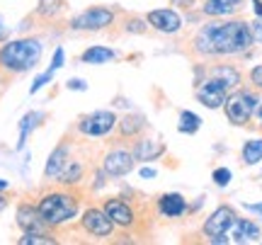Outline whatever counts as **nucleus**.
Wrapping results in <instances>:
<instances>
[{
    "label": "nucleus",
    "instance_id": "0eeeda50",
    "mask_svg": "<svg viewBox=\"0 0 262 245\" xmlns=\"http://www.w3.org/2000/svg\"><path fill=\"white\" fill-rule=\"evenodd\" d=\"M228 93H231V90H228L221 80H216V78H211V76H206L204 80L196 83V100L204 104V107H209V109L224 107Z\"/></svg>",
    "mask_w": 262,
    "mask_h": 245
},
{
    "label": "nucleus",
    "instance_id": "4468645a",
    "mask_svg": "<svg viewBox=\"0 0 262 245\" xmlns=\"http://www.w3.org/2000/svg\"><path fill=\"white\" fill-rule=\"evenodd\" d=\"M68 161H71V146L63 141V143H58L56 148L51 151V155H49L47 168H44V180L54 182V180L61 175V170L66 168V163Z\"/></svg>",
    "mask_w": 262,
    "mask_h": 245
},
{
    "label": "nucleus",
    "instance_id": "a19ab883",
    "mask_svg": "<svg viewBox=\"0 0 262 245\" xmlns=\"http://www.w3.org/2000/svg\"><path fill=\"white\" fill-rule=\"evenodd\" d=\"M5 37V25H3V19H0V39Z\"/></svg>",
    "mask_w": 262,
    "mask_h": 245
},
{
    "label": "nucleus",
    "instance_id": "a211bd4d",
    "mask_svg": "<svg viewBox=\"0 0 262 245\" xmlns=\"http://www.w3.org/2000/svg\"><path fill=\"white\" fill-rule=\"evenodd\" d=\"M245 0H206L204 3V15L209 17H226V15H233L243 8Z\"/></svg>",
    "mask_w": 262,
    "mask_h": 245
},
{
    "label": "nucleus",
    "instance_id": "cd10ccee",
    "mask_svg": "<svg viewBox=\"0 0 262 245\" xmlns=\"http://www.w3.org/2000/svg\"><path fill=\"white\" fill-rule=\"evenodd\" d=\"M148 27L150 25L146 22V19H139V17H126L124 19V29H126V32H134V34H143Z\"/></svg>",
    "mask_w": 262,
    "mask_h": 245
},
{
    "label": "nucleus",
    "instance_id": "58836bf2",
    "mask_svg": "<svg viewBox=\"0 0 262 245\" xmlns=\"http://www.w3.org/2000/svg\"><path fill=\"white\" fill-rule=\"evenodd\" d=\"M257 122H260V126H262V97H260V104H257Z\"/></svg>",
    "mask_w": 262,
    "mask_h": 245
},
{
    "label": "nucleus",
    "instance_id": "c756f323",
    "mask_svg": "<svg viewBox=\"0 0 262 245\" xmlns=\"http://www.w3.org/2000/svg\"><path fill=\"white\" fill-rule=\"evenodd\" d=\"M51 78H54V71H47V73H41L39 78H34V83H32V87H29V93H32V95L39 93V90H41V87H44Z\"/></svg>",
    "mask_w": 262,
    "mask_h": 245
},
{
    "label": "nucleus",
    "instance_id": "2eb2a0df",
    "mask_svg": "<svg viewBox=\"0 0 262 245\" xmlns=\"http://www.w3.org/2000/svg\"><path fill=\"white\" fill-rule=\"evenodd\" d=\"M131 153H134V161L150 163V161H158L160 155L165 153V146L160 141H153V139H139L131 146Z\"/></svg>",
    "mask_w": 262,
    "mask_h": 245
},
{
    "label": "nucleus",
    "instance_id": "4be33fe9",
    "mask_svg": "<svg viewBox=\"0 0 262 245\" xmlns=\"http://www.w3.org/2000/svg\"><path fill=\"white\" fill-rule=\"evenodd\" d=\"M83 172H85V168L80 161H68L66 168L61 170V175L56 177V182L63 185V187H73V185H78L83 180Z\"/></svg>",
    "mask_w": 262,
    "mask_h": 245
},
{
    "label": "nucleus",
    "instance_id": "423d86ee",
    "mask_svg": "<svg viewBox=\"0 0 262 245\" xmlns=\"http://www.w3.org/2000/svg\"><path fill=\"white\" fill-rule=\"evenodd\" d=\"M117 114L110 109H97L93 114H85L83 119L78 122V131L88 136V139H97V136H107L117 126Z\"/></svg>",
    "mask_w": 262,
    "mask_h": 245
},
{
    "label": "nucleus",
    "instance_id": "20e7f679",
    "mask_svg": "<svg viewBox=\"0 0 262 245\" xmlns=\"http://www.w3.org/2000/svg\"><path fill=\"white\" fill-rule=\"evenodd\" d=\"M257 104H260L257 90L235 87L233 93H228V97H226V102H224L226 119L233 124V126H245V124L250 122V117L257 112Z\"/></svg>",
    "mask_w": 262,
    "mask_h": 245
},
{
    "label": "nucleus",
    "instance_id": "aec40b11",
    "mask_svg": "<svg viewBox=\"0 0 262 245\" xmlns=\"http://www.w3.org/2000/svg\"><path fill=\"white\" fill-rule=\"evenodd\" d=\"M260 238V228L250 218H235L233 224V240L235 243H253Z\"/></svg>",
    "mask_w": 262,
    "mask_h": 245
},
{
    "label": "nucleus",
    "instance_id": "412c9836",
    "mask_svg": "<svg viewBox=\"0 0 262 245\" xmlns=\"http://www.w3.org/2000/svg\"><path fill=\"white\" fill-rule=\"evenodd\" d=\"M114 58H117V51H114V49H107V47H90L80 54V61H83V63H90V66H102V63H110Z\"/></svg>",
    "mask_w": 262,
    "mask_h": 245
},
{
    "label": "nucleus",
    "instance_id": "7ed1b4c3",
    "mask_svg": "<svg viewBox=\"0 0 262 245\" xmlns=\"http://www.w3.org/2000/svg\"><path fill=\"white\" fill-rule=\"evenodd\" d=\"M41 58V41L34 37H22L5 41L0 47V71H5L10 76L27 73L39 63Z\"/></svg>",
    "mask_w": 262,
    "mask_h": 245
},
{
    "label": "nucleus",
    "instance_id": "f3484780",
    "mask_svg": "<svg viewBox=\"0 0 262 245\" xmlns=\"http://www.w3.org/2000/svg\"><path fill=\"white\" fill-rule=\"evenodd\" d=\"M206 76L216 78V80H221V83L233 93L235 87H241V83H243V76H241V71L235 66H228V63H221V66H211L209 71H206Z\"/></svg>",
    "mask_w": 262,
    "mask_h": 245
},
{
    "label": "nucleus",
    "instance_id": "a878e982",
    "mask_svg": "<svg viewBox=\"0 0 262 245\" xmlns=\"http://www.w3.org/2000/svg\"><path fill=\"white\" fill-rule=\"evenodd\" d=\"M202 126V119L194 112H180V122H178V131L180 133H196Z\"/></svg>",
    "mask_w": 262,
    "mask_h": 245
},
{
    "label": "nucleus",
    "instance_id": "ddd939ff",
    "mask_svg": "<svg viewBox=\"0 0 262 245\" xmlns=\"http://www.w3.org/2000/svg\"><path fill=\"white\" fill-rule=\"evenodd\" d=\"M17 226L25 231V233H47V224L39 216V209L34 204H19L17 207Z\"/></svg>",
    "mask_w": 262,
    "mask_h": 245
},
{
    "label": "nucleus",
    "instance_id": "39448f33",
    "mask_svg": "<svg viewBox=\"0 0 262 245\" xmlns=\"http://www.w3.org/2000/svg\"><path fill=\"white\" fill-rule=\"evenodd\" d=\"M114 19H117V12H114V10L95 5V8H88V10H83L80 15H75V17L71 19V29H80V32H100V29L112 27Z\"/></svg>",
    "mask_w": 262,
    "mask_h": 245
},
{
    "label": "nucleus",
    "instance_id": "c9c22d12",
    "mask_svg": "<svg viewBox=\"0 0 262 245\" xmlns=\"http://www.w3.org/2000/svg\"><path fill=\"white\" fill-rule=\"evenodd\" d=\"M250 3H253L255 15H257V17H262V3H260V0H250Z\"/></svg>",
    "mask_w": 262,
    "mask_h": 245
},
{
    "label": "nucleus",
    "instance_id": "ea45409f",
    "mask_svg": "<svg viewBox=\"0 0 262 245\" xmlns=\"http://www.w3.org/2000/svg\"><path fill=\"white\" fill-rule=\"evenodd\" d=\"M5 207H8V199H5V197H3V194H0V211H3V209H5Z\"/></svg>",
    "mask_w": 262,
    "mask_h": 245
},
{
    "label": "nucleus",
    "instance_id": "5701e85b",
    "mask_svg": "<svg viewBox=\"0 0 262 245\" xmlns=\"http://www.w3.org/2000/svg\"><path fill=\"white\" fill-rule=\"evenodd\" d=\"M66 10V0H39L37 5V17L44 19H56Z\"/></svg>",
    "mask_w": 262,
    "mask_h": 245
},
{
    "label": "nucleus",
    "instance_id": "dca6fc26",
    "mask_svg": "<svg viewBox=\"0 0 262 245\" xmlns=\"http://www.w3.org/2000/svg\"><path fill=\"white\" fill-rule=\"evenodd\" d=\"M158 211L165 218H178L187 211V202H185V197L178 194V192H168V194H163V197L158 199Z\"/></svg>",
    "mask_w": 262,
    "mask_h": 245
},
{
    "label": "nucleus",
    "instance_id": "6e6552de",
    "mask_svg": "<svg viewBox=\"0 0 262 245\" xmlns=\"http://www.w3.org/2000/svg\"><path fill=\"white\" fill-rule=\"evenodd\" d=\"M80 226H83V231L88 233V236L93 238H110L114 233V221L107 214H104V209H85L83 218H80Z\"/></svg>",
    "mask_w": 262,
    "mask_h": 245
},
{
    "label": "nucleus",
    "instance_id": "2f4dec72",
    "mask_svg": "<svg viewBox=\"0 0 262 245\" xmlns=\"http://www.w3.org/2000/svg\"><path fill=\"white\" fill-rule=\"evenodd\" d=\"M61 66H63V49L58 47L56 54H54V58H51V66H49V71H54V73H56Z\"/></svg>",
    "mask_w": 262,
    "mask_h": 245
},
{
    "label": "nucleus",
    "instance_id": "1a4fd4ad",
    "mask_svg": "<svg viewBox=\"0 0 262 245\" xmlns=\"http://www.w3.org/2000/svg\"><path fill=\"white\" fill-rule=\"evenodd\" d=\"M134 170V153L124 148H114L102 158V172L107 177H124Z\"/></svg>",
    "mask_w": 262,
    "mask_h": 245
},
{
    "label": "nucleus",
    "instance_id": "f03ea898",
    "mask_svg": "<svg viewBox=\"0 0 262 245\" xmlns=\"http://www.w3.org/2000/svg\"><path fill=\"white\" fill-rule=\"evenodd\" d=\"M39 216L47 224L49 228H58L73 221L78 216V209H80V194L73 192L71 187L63 189H51V192H44L37 202Z\"/></svg>",
    "mask_w": 262,
    "mask_h": 245
},
{
    "label": "nucleus",
    "instance_id": "f704fd0d",
    "mask_svg": "<svg viewBox=\"0 0 262 245\" xmlns=\"http://www.w3.org/2000/svg\"><path fill=\"white\" fill-rule=\"evenodd\" d=\"M245 209H248V211H253V214H257V216L262 218V202L260 204H245Z\"/></svg>",
    "mask_w": 262,
    "mask_h": 245
},
{
    "label": "nucleus",
    "instance_id": "e433bc0d",
    "mask_svg": "<svg viewBox=\"0 0 262 245\" xmlns=\"http://www.w3.org/2000/svg\"><path fill=\"white\" fill-rule=\"evenodd\" d=\"M141 177H146V180L156 177V170H153V168H143V170H141Z\"/></svg>",
    "mask_w": 262,
    "mask_h": 245
},
{
    "label": "nucleus",
    "instance_id": "b1692460",
    "mask_svg": "<svg viewBox=\"0 0 262 245\" xmlns=\"http://www.w3.org/2000/svg\"><path fill=\"white\" fill-rule=\"evenodd\" d=\"M39 119H44V114L41 112H29V114H25V119L19 122V141H17V151H22L25 148V143H27V136H29V131L34 129L39 124Z\"/></svg>",
    "mask_w": 262,
    "mask_h": 245
},
{
    "label": "nucleus",
    "instance_id": "79ce46f5",
    "mask_svg": "<svg viewBox=\"0 0 262 245\" xmlns=\"http://www.w3.org/2000/svg\"><path fill=\"white\" fill-rule=\"evenodd\" d=\"M3 189H8V182H5V180H0V192H3Z\"/></svg>",
    "mask_w": 262,
    "mask_h": 245
},
{
    "label": "nucleus",
    "instance_id": "393cba45",
    "mask_svg": "<svg viewBox=\"0 0 262 245\" xmlns=\"http://www.w3.org/2000/svg\"><path fill=\"white\" fill-rule=\"evenodd\" d=\"M243 163L245 165H257L262 161V139H253L243 146Z\"/></svg>",
    "mask_w": 262,
    "mask_h": 245
},
{
    "label": "nucleus",
    "instance_id": "4c0bfd02",
    "mask_svg": "<svg viewBox=\"0 0 262 245\" xmlns=\"http://www.w3.org/2000/svg\"><path fill=\"white\" fill-rule=\"evenodd\" d=\"M194 0H172V5H180V8H192Z\"/></svg>",
    "mask_w": 262,
    "mask_h": 245
},
{
    "label": "nucleus",
    "instance_id": "bb28decb",
    "mask_svg": "<svg viewBox=\"0 0 262 245\" xmlns=\"http://www.w3.org/2000/svg\"><path fill=\"white\" fill-rule=\"evenodd\" d=\"M56 238H51L49 233H25V236L17 240V245H54Z\"/></svg>",
    "mask_w": 262,
    "mask_h": 245
},
{
    "label": "nucleus",
    "instance_id": "7c9ffc66",
    "mask_svg": "<svg viewBox=\"0 0 262 245\" xmlns=\"http://www.w3.org/2000/svg\"><path fill=\"white\" fill-rule=\"evenodd\" d=\"M248 80H250V87H253V90H262V63L250 71Z\"/></svg>",
    "mask_w": 262,
    "mask_h": 245
},
{
    "label": "nucleus",
    "instance_id": "72a5a7b5",
    "mask_svg": "<svg viewBox=\"0 0 262 245\" xmlns=\"http://www.w3.org/2000/svg\"><path fill=\"white\" fill-rule=\"evenodd\" d=\"M68 90H88V85H85V80H80V78H71L68 80Z\"/></svg>",
    "mask_w": 262,
    "mask_h": 245
},
{
    "label": "nucleus",
    "instance_id": "473e14b6",
    "mask_svg": "<svg viewBox=\"0 0 262 245\" xmlns=\"http://www.w3.org/2000/svg\"><path fill=\"white\" fill-rule=\"evenodd\" d=\"M250 29H253V37L257 44H262V17H257L255 22H250Z\"/></svg>",
    "mask_w": 262,
    "mask_h": 245
},
{
    "label": "nucleus",
    "instance_id": "6ab92c4d",
    "mask_svg": "<svg viewBox=\"0 0 262 245\" xmlns=\"http://www.w3.org/2000/svg\"><path fill=\"white\" fill-rule=\"evenodd\" d=\"M117 126H119V136L122 139H139L141 131L146 129V117H141V114H126V117H122L117 122Z\"/></svg>",
    "mask_w": 262,
    "mask_h": 245
},
{
    "label": "nucleus",
    "instance_id": "c85d7f7f",
    "mask_svg": "<svg viewBox=\"0 0 262 245\" xmlns=\"http://www.w3.org/2000/svg\"><path fill=\"white\" fill-rule=\"evenodd\" d=\"M231 177H233V175H231V170L228 168H216L214 175H211V180H214L219 187H226V185L231 182Z\"/></svg>",
    "mask_w": 262,
    "mask_h": 245
},
{
    "label": "nucleus",
    "instance_id": "9d476101",
    "mask_svg": "<svg viewBox=\"0 0 262 245\" xmlns=\"http://www.w3.org/2000/svg\"><path fill=\"white\" fill-rule=\"evenodd\" d=\"M235 218H238V216H235V211L231 207H219L216 211H211V214H209V218L204 221L202 233H204L206 238L224 236V233H228V231L233 228Z\"/></svg>",
    "mask_w": 262,
    "mask_h": 245
},
{
    "label": "nucleus",
    "instance_id": "9b49d317",
    "mask_svg": "<svg viewBox=\"0 0 262 245\" xmlns=\"http://www.w3.org/2000/svg\"><path fill=\"white\" fill-rule=\"evenodd\" d=\"M104 214L114 221V226L119 228H131L136 224V211L131 207L129 202H124L122 197H112V199H104Z\"/></svg>",
    "mask_w": 262,
    "mask_h": 245
},
{
    "label": "nucleus",
    "instance_id": "f257e3e1",
    "mask_svg": "<svg viewBox=\"0 0 262 245\" xmlns=\"http://www.w3.org/2000/svg\"><path fill=\"white\" fill-rule=\"evenodd\" d=\"M255 44L250 22L245 19H226V22H206L192 39V54L196 58L238 56Z\"/></svg>",
    "mask_w": 262,
    "mask_h": 245
},
{
    "label": "nucleus",
    "instance_id": "f8f14e48",
    "mask_svg": "<svg viewBox=\"0 0 262 245\" xmlns=\"http://www.w3.org/2000/svg\"><path fill=\"white\" fill-rule=\"evenodd\" d=\"M146 22L156 32H163V34H178L182 29V17L175 10H150L146 15Z\"/></svg>",
    "mask_w": 262,
    "mask_h": 245
}]
</instances>
